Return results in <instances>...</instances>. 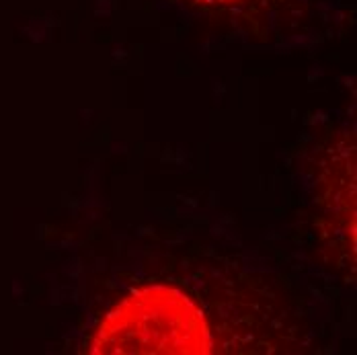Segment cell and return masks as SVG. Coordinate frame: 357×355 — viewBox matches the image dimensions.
Returning <instances> with one entry per match:
<instances>
[{
	"instance_id": "cell-1",
	"label": "cell",
	"mask_w": 357,
	"mask_h": 355,
	"mask_svg": "<svg viewBox=\"0 0 357 355\" xmlns=\"http://www.w3.org/2000/svg\"><path fill=\"white\" fill-rule=\"evenodd\" d=\"M84 352L91 355H206L212 333L202 308L183 292L146 285L128 294L101 320Z\"/></svg>"
},
{
	"instance_id": "cell-2",
	"label": "cell",
	"mask_w": 357,
	"mask_h": 355,
	"mask_svg": "<svg viewBox=\"0 0 357 355\" xmlns=\"http://www.w3.org/2000/svg\"><path fill=\"white\" fill-rule=\"evenodd\" d=\"M193 2H199L202 6H208V8H226V6L243 4L247 0H193Z\"/></svg>"
}]
</instances>
